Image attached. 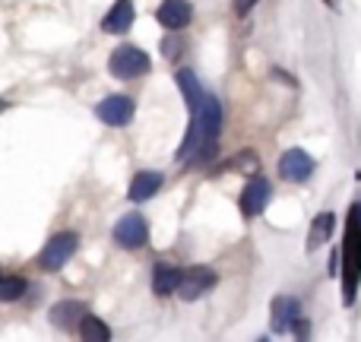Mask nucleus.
Returning a JSON list of instances; mask_svg holds the SVG:
<instances>
[{"instance_id":"nucleus-7","label":"nucleus","mask_w":361,"mask_h":342,"mask_svg":"<svg viewBox=\"0 0 361 342\" xmlns=\"http://www.w3.org/2000/svg\"><path fill=\"white\" fill-rule=\"evenodd\" d=\"M146 238H149V228H146V219L140 216V212H127V216L118 219V225H114V241L121 244V248H143Z\"/></svg>"},{"instance_id":"nucleus-11","label":"nucleus","mask_w":361,"mask_h":342,"mask_svg":"<svg viewBox=\"0 0 361 342\" xmlns=\"http://www.w3.org/2000/svg\"><path fill=\"white\" fill-rule=\"evenodd\" d=\"M159 23L165 25V29H184L187 23L193 19V6L190 0H162V6H159Z\"/></svg>"},{"instance_id":"nucleus-20","label":"nucleus","mask_w":361,"mask_h":342,"mask_svg":"<svg viewBox=\"0 0 361 342\" xmlns=\"http://www.w3.org/2000/svg\"><path fill=\"white\" fill-rule=\"evenodd\" d=\"M162 54L165 57H169V61H175V57L180 54V38H165V42H162Z\"/></svg>"},{"instance_id":"nucleus-24","label":"nucleus","mask_w":361,"mask_h":342,"mask_svg":"<svg viewBox=\"0 0 361 342\" xmlns=\"http://www.w3.org/2000/svg\"><path fill=\"white\" fill-rule=\"evenodd\" d=\"M355 206H358V219H361V200H358V203H355Z\"/></svg>"},{"instance_id":"nucleus-5","label":"nucleus","mask_w":361,"mask_h":342,"mask_svg":"<svg viewBox=\"0 0 361 342\" xmlns=\"http://www.w3.org/2000/svg\"><path fill=\"white\" fill-rule=\"evenodd\" d=\"M269 197H273V184H269L267 178H260V174H254V178L247 181V187L241 190V212H244V219L260 216V212L269 206Z\"/></svg>"},{"instance_id":"nucleus-19","label":"nucleus","mask_w":361,"mask_h":342,"mask_svg":"<svg viewBox=\"0 0 361 342\" xmlns=\"http://www.w3.org/2000/svg\"><path fill=\"white\" fill-rule=\"evenodd\" d=\"M25 282L19 276H0V301H16L23 298Z\"/></svg>"},{"instance_id":"nucleus-12","label":"nucleus","mask_w":361,"mask_h":342,"mask_svg":"<svg viewBox=\"0 0 361 342\" xmlns=\"http://www.w3.org/2000/svg\"><path fill=\"white\" fill-rule=\"evenodd\" d=\"M133 25V0H118V4L108 10V16L102 19V29L108 35H124Z\"/></svg>"},{"instance_id":"nucleus-8","label":"nucleus","mask_w":361,"mask_h":342,"mask_svg":"<svg viewBox=\"0 0 361 342\" xmlns=\"http://www.w3.org/2000/svg\"><path fill=\"white\" fill-rule=\"evenodd\" d=\"M279 174L288 181V184H305L314 174V159L307 156L305 149H288L282 152L279 159Z\"/></svg>"},{"instance_id":"nucleus-18","label":"nucleus","mask_w":361,"mask_h":342,"mask_svg":"<svg viewBox=\"0 0 361 342\" xmlns=\"http://www.w3.org/2000/svg\"><path fill=\"white\" fill-rule=\"evenodd\" d=\"M80 336L86 339V342H108L111 339V330H108V324L105 320H99V317H82V324H80Z\"/></svg>"},{"instance_id":"nucleus-15","label":"nucleus","mask_w":361,"mask_h":342,"mask_svg":"<svg viewBox=\"0 0 361 342\" xmlns=\"http://www.w3.org/2000/svg\"><path fill=\"white\" fill-rule=\"evenodd\" d=\"M159 187H162V174L159 171H137V178L130 181V200L133 203H143V200L156 197Z\"/></svg>"},{"instance_id":"nucleus-4","label":"nucleus","mask_w":361,"mask_h":342,"mask_svg":"<svg viewBox=\"0 0 361 342\" xmlns=\"http://www.w3.org/2000/svg\"><path fill=\"white\" fill-rule=\"evenodd\" d=\"M76 244H80V238L73 235V231H61V235H54L48 241V248L42 250V257H38V267L44 269H61L63 263L73 257Z\"/></svg>"},{"instance_id":"nucleus-1","label":"nucleus","mask_w":361,"mask_h":342,"mask_svg":"<svg viewBox=\"0 0 361 342\" xmlns=\"http://www.w3.org/2000/svg\"><path fill=\"white\" fill-rule=\"evenodd\" d=\"M219 133H222V105L216 95L203 92L200 105L190 108V127L178 149V159L180 162H206L216 152Z\"/></svg>"},{"instance_id":"nucleus-6","label":"nucleus","mask_w":361,"mask_h":342,"mask_svg":"<svg viewBox=\"0 0 361 342\" xmlns=\"http://www.w3.org/2000/svg\"><path fill=\"white\" fill-rule=\"evenodd\" d=\"M219 282V276L212 273L209 267H190L180 273V286H178V295L184 301H197L200 295H206L212 286Z\"/></svg>"},{"instance_id":"nucleus-23","label":"nucleus","mask_w":361,"mask_h":342,"mask_svg":"<svg viewBox=\"0 0 361 342\" xmlns=\"http://www.w3.org/2000/svg\"><path fill=\"white\" fill-rule=\"evenodd\" d=\"M4 108H6V102H4V99H0V111H4Z\"/></svg>"},{"instance_id":"nucleus-14","label":"nucleus","mask_w":361,"mask_h":342,"mask_svg":"<svg viewBox=\"0 0 361 342\" xmlns=\"http://www.w3.org/2000/svg\"><path fill=\"white\" fill-rule=\"evenodd\" d=\"M82 317H86V305H80V301H61V305L51 307V324L61 326V330L80 326Z\"/></svg>"},{"instance_id":"nucleus-2","label":"nucleus","mask_w":361,"mask_h":342,"mask_svg":"<svg viewBox=\"0 0 361 342\" xmlns=\"http://www.w3.org/2000/svg\"><path fill=\"white\" fill-rule=\"evenodd\" d=\"M339 260H343V298L345 305H355L358 298V286H361V219H358V206L349 209L345 219V235H343V248H339Z\"/></svg>"},{"instance_id":"nucleus-3","label":"nucleus","mask_w":361,"mask_h":342,"mask_svg":"<svg viewBox=\"0 0 361 342\" xmlns=\"http://www.w3.org/2000/svg\"><path fill=\"white\" fill-rule=\"evenodd\" d=\"M108 70H111L118 80H137V76L149 73V54L133 48V44H121L111 54V61H108Z\"/></svg>"},{"instance_id":"nucleus-17","label":"nucleus","mask_w":361,"mask_h":342,"mask_svg":"<svg viewBox=\"0 0 361 342\" xmlns=\"http://www.w3.org/2000/svg\"><path fill=\"white\" fill-rule=\"evenodd\" d=\"M178 86L184 92L187 108H197L200 99H203V89H200V80L193 76V70H178Z\"/></svg>"},{"instance_id":"nucleus-10","label":"nucleus","mask_w":361,"mask_h":342,"mask_svg":"<svg viewBox=\"0 0 361 342\" xmlns=\"http://www.w3.org/2000/svg\"><path fill=\"white\" fill-rule=\"evenodd\" d=\"M95 111H99V118L105 121V124L124 127V124H130V118H133V102L127 99V95H108Z\"/></svg>"},{"instance_id":"nucleus-16","label":"nucleus","mask_w":361,"mask_h":342,"mask_svg":"<svg viewBox=\"0 0 361 342\" xmlns=\"http://www.w3.org/2000/svg\"><path fill=\"white\" fill-rule=\"evenodd\" d=\"M180 286V269L169 267V263H159L156 269H152V292L159 295V298H165V295H175Z\"/></svg>"},{"instance_id":"nucleus-21","label":"nucleus","mask_w":361,"mask_h":342,"mask_svg":"<svg viewBox=\"0 0 361 342\" xmlns=\"http://www.w3.org/2000/svg\"><path fill=\"white\" fill-rule=\"evenodd\" d=\"M231 6H235L238 16H247V13L257 6V0H231Z\"/></svg>"},{"instance_id":"nucleus-22","label":"nucleus","mask_w":361,"mask_h":342,"mask_svg":"<svg viewBox=\"0 0 361 342\" xmlns=\"http://www.w3.org/2000/svg\"><path fill=\"white\" fill-rule=\"evenodd\" d=\"M326 4H330V6H333V10H336V0H326Z\"/></svg>"},{"instance_id":"nucleus-13","label":"nucleus","mask_w":361,"mask_h":342,"mask_svg":"<svg viewBox=\"0 0 361 342\" xmlns=\"http://www.w3.org/2000/svg\"><path fill=\"white\" fill-rule=\"evenodd\" d=\"M333 231H336V216L333 212H317L311 222V231H307V250L314 254L317 248H324L333 238Z\"/></svg>"},{"instance_id":"nucleus-9","label":"nucleus","mask_w":361,"mask_h":342,"mask_svg":"<svg viewBox=\"0 0 361 342\" xmlns=\"http://www.w3.org/2000/svg\"><path fill=\"white\" fill-rule=\"evenodd\" d=\"M298 317H301V301L298 298H292V295H279V298H273V307H269L273 333H288Z\"/></svg>"}]
</instances>
